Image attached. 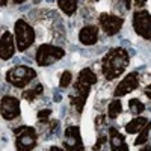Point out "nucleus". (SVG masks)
Wrapping results in <instances>:
<instances>
[{"instance_id":"obj_11","label":"nucleus","mask_w":151,"mask_h":151,"mask_svg":"<svg viewBox=\"0 0 151 151\" xmlns=\"http://www.w3.org/2000/svg\"><path fill=\"white\" fill-rule=\"evenodd\" d=\"M18 115H20V101L11 95H5L2 98V116L5 119H14Z\"/></svg>"},{"instance_id":"obj_25","label":"nucleus","mask_w":151,"mask_h":151,"mask_svg":"<svg viewBox=\"0 0 151 151\" xmlns=\"http://www.w3.org/2000/svg\"><path fill=\"white\" fill-rule=\"evenodd\" d=\"M145 94L148 95V98L151 100V85H148L147 88H145Z\"/></svg>"},{"instance_id":"obj_3","label":"nucleus","mask_w":151,"mask_h":151,"mask_svg":"<svg viewBox=\"0 0 151 151\" xmlns=\"http://www.w3.org/2000/svg\"><path fill=\"white\" fill-rule=\"evenodd\" d=\"M65 56V50L56 47V45H50V44H42L40 45V48L36 50L35 55V62L40 67H48L58 62L59 59H62Z\"/></svg>"},{"instance_id":"obj_1","label":"nucleus","mask_w":151,"mask_h":151,"mask_svg":"<svg viewBox=\"0 0 151 151\" xmlns=\"http://www.w3.org/2000/svg\"><path fill=\"white\" fill-rule=\"evenodd\" d=\"M94 83H97L95 73H92L91 68H83L79 73V77H77V80H76V83L73 86L74 91L70 95L71 104L76 107V110H77L79 113L83 110L86 98H88V95H89V91H91Z\"/></svg>"},{"instance_id":"obj_14","label":"nucleus","mask_w":151,"mask_h":151,"mask_svg":"<svg viewBox=\"0 0 151 151\" xmlns=\"http://www.w3.org/2000/svg\"><path fill=\"white\" fill-rule=\"evenodd\" d=\"M15 53V44H14V38L9 32H5L2 36V48H0V56L3 60H8L12 58Z\"/></svg>"},{"instance_id":"obj_29","label":"nucleus","mask_w":151,"mask_h":151,"mask_svg":"<svg viewBox=\"0 0 151 151\" xmlns=\"http://www.w3.org/2000/svg\"><path fill=\"white\" fill-rule=\"evenodd\" d=\"M14 3H23V2H26V0H12Z\"/></svg>"},{"instance_id":"obj_6","label":"nucleus","mask_w":151,"mask_h":151,"mask_svg":"<svg viewBox=\"0 0 151 151\" xmlns=\"http://www.w3.org/2000/svg\"><path fill=\"white\" fill-rule=\"evenodd\" d=\"M17 141H15V147L17 151H32L36 145V132L32 127H26L23 125L20 129L14 130Z\"/></svg>"},{"instance_id":"obj_30","label":"nucleus","mask_w":151,"mask_h":151,"mask_svg":"<svg viewBox=\"0 0 151 151\" xmlns=\"http://www.w3.org/2000/svg\"><path fill=\"white\" fill-rule=\"evenodd\" d=\"M6 2H8V0H3V2H2V3H3V5H6Z\"/></svg>"},{"instance_id":"obj_22","label":"nucleus","mask_w":151,"mask_h":151,"mask_svg":"<svg viewBox=\"0 0 151 151\" xmlns=\"http://www.w3.org/2000/svg\"><path fill=\"white\" fill-rule=\"evenodd\" d=\"M50 113H52V110L50 109H44V110H40L36 113V116H38V119H40L41 122H47L48 121V116H50Z\"/></svg>"},{"instance_id":"obj_23","label":"nucleus","mask_w":151,"mask_h":151,"mask_svg":"<svg viewBox=\"0 0 151 151\" xmlns=\"http://www.w3.org/2000/svg\"><path fill=\"white\" fill-rule=\"evenodd\" d=\"M104 142H106V137H104V136H103V137H100V139H98V142H97V144H95V147H94V150L97 151L100 147H101V144H104Z\"/></svg>"},{"instance_id":"obj_10","label":"nucleus","mask_w":151,"mask_h":151,"mask_svg":"<svg viewBox=\"0 0 151 151\" xmlns=\"http://www.w3.org/2000/svg\"><path fill=\"white\" fill-rule=\"evenodd\" d=\"M139 86V77H137V73H130L121 80V83L116 86L115 92H113V97H122L125 94H129L132 91H134L136 88Z\"/></svg>"},{"instance_id":"obj_27","label":"nucleus","mask_w":151,"mask_h":151,"mask_svg":"<svg viewBox=\"0 0 151 151\" xmlns=\"http://www.w3.org/2000/svg\"><path fill=\"white\" fill-rule=\"evenodd\" d=\"M50 151H64V150L59 148V147H52V148H50Z\"/></svg>"},{"instance_id":"obj_20","label":"nucleus","mask_w":151,"mask_h":151,"mask_svg":"<svg viewBox=\"0 0 151 151\" xmlns=\"http://www.w3.org/2000/svg\"><path fill=\"white\" fill-rule=\"evenodd\" d=\"M151 130V122H148V125H147V127L139 133V137H137V139L134 141V145H141V144H145L147 141H148V132Z\"/></svg>"},{"instance_id":"obj_24","label":"nucleus","mask_w":151,"mask_h":151,"mask_svg":"<svg viewBox=\"0 0 151 151\" xmlns=\"http://www.w3.org/2000/svg\"><path fill=\"white\" fill-rule=\"evenodd\" d=\"M132 2H133V5H134L136 8H141V6H144V5H145L147 0H132Z\"/></svg>"},{"instance_id":"obj_9","label":"nucleus","mask_w":151,"mask_h":151,"mask_svg":"<svg viewBox=\"0 0 151 151\" xmlns=\"http://www.w3.org/2000/svg\"><path fill=\"white\" fill-rule=\"evenodd\" d=\"M98 23L100 26H101V29L107 33V35H115L121 30L122 27V23L124 20L121 17H116V15H112V14H101L98 17Z\"/></svg>"},{"instance_id":"obj_5","label":"nucleus","mask_w":151,"mask_h":151,"mask_svg":"<svg viewBox=\"0 0 151 151\" xmlns=\"http://www.w3.org/2000/svg\"><path fill=\"white\" fill-rule=\"evenodd\" d=\"M36 77V73L33 68L30 67H24V65H17L14 68H11L6 73V80L14 85L17 88H23L26 86L29 82H32Z\"/></svg>"},{"instance_id":"obj_26","label":"nucleus","mask_w":151,"mask_h":151,"mask_svg":"<svg viewBox=\"0 0 151 151\" xmlns=\"http://www.w3.org/2000/svg\"><path fill=\"white\" fill-rule=\"evenodd\" d=\"M60 100H62V95H59L58 92H55V101H56V103H59Z\"/></svg>"},{"instance_id":"obj_18","label":"nucleus","mask_w":151,"mask_h":151,"mask_svg":"<svg viewBox=\"0 0 151 151\" xmlns=\"http://www.w3.org/2000/svg\"><path fill=\"white\" fill-rule=\"evenodd\" d=\"M42 91H44L42 85H41V83H38L36 86H33V88H32V89L24 91L21 97H23L24 100H33V98H36L38 95H41V94H42Z\"/></svg>"},{"instance_id":"obj_13","label":"nucleus","mask_w":151,"mask_h":151,"mask_svg":"<svg viewBox=\"0 0 151 151\" xmlns=\"http://www.w3.org/2000/svg\"><path fill=\"white\" fill-rule=\"evenodd\" d=\"M109 139H110V150L112 151H129V145L125 142L124 136H121V133L110 127L109 129Z\"/></svg>"},{"instance_id":"obj_19","label":"nucleus","mask_w":151,"mask_h":151,"mask_svg":"<svg viewBox=\"0 0 151 151\" xmlns=\"http://www.w3.org/2000/svg\"><path fill=\"white\" fill-rule=\"evenodd\" d=\"M129 106H130V110L133 115H139V113H142L145 110V104L142 101H139L137 98H133L129 101Z\"/></svg>"},{"instance_id":"obj_2","label":"nucleus","mask_w":151,"mask_h":151,"mask_svg":"<svg viewBox=\"0 0 151 151\" xmlns=\"http://www.w3.org/2000/svg\"><path fill=\"white\" fill-rule=\"evenodd\" d=\"M130 62V56L124 48H112L110 52L103 58L101 70L107 80H113L127 68Z\"/></svg>"},{"instance_id":"obj_21","label":"nucleus","mask_w":151,"mask_h":151,"mask_svg":"<svg viewBox=\"0 0 151 151\" xmlns=\"http://www.w3.org/2000/svg\"><path fill=\"white\" fill-rule=\"evenodd\" d=\"M71 80H73V74L70 71H64V73L60 74V79H59L60 88H68L71 85Z\"/></svg>"},{"instance_id":"obj_7","label":"nucleus","mask_w":151,"mask_h":151,"mask_svg":"<svg viewBox=\"0 0 151 151\" xmlns=\"http://www.w3.org/2000/svg\"><path fill=\"white\" fill-rule=\"evenodd\" d=\"M132 21L133 29L137 35L145 40H151V14L148 11H136Z\"/></svg>"},{"instance_id":"obj_12","label":"nucleus","mask_w":151,"mask_h":151,"mask_svg":"<svg viewBox=\"0 0 151 151\" xmlns=\"http://www.w3.org/2000/svg\"><path fill=\"white\" fill-rule=\"evenodd\" d=\"M79 40L85 45L95 44L97 40H98V27L94 26V24H88V26L82 27V30L79 33Z\"/></svg>"},{"instance_id":"obj_8","label":"nucleus","mask_w":151,"mask_h":151,"mask_svg":"<svg viewBox=\"0 0 151 151\" xmlns=\"http://www.w3.org/2000/svg\"><path fill=\"white\" fill-rule=\"evenodd\" d=\"M64 147L67 151H83V144L80 137V129L73 125L65 130L64 134Z\"/></svg>"},{"instance_id":"obj_28","label":"nucleus","mask_w":151,"mask_h":151,"mask_svg":"<svg viewBox=\"0 0 151 151\" xmlns=\"http://www.w3.org/2000/svg\"><path fill=\"white\" fill-rule=\"evenodd\" d=\"M141 151H151V145H145Z\"/></svg>"},{"instance_id":"obj_15","label":"nucleus","mask_w":151,"mask_h":151,"mask_svg":"<svg viewBox=\"0 0 151 151\" xmlns=\"http://www.w3.org/2000/svg\"><path fill=\"white\" fill-rule=\"evenodd\" d=\"M150 119H147L145 116H139V118H134L132 119L130 122H127V125H125V132H127L129 134H133V133H141L147 125H148Z\"/></svg>"},{"instance_id":"obj_4","label":"nucleus","mask_w":151,"mask_h":151,"mask_svg":"<svg viewBox=\"0 0 151 151\" xmlns=\"http://www.w3.org/2000/svg\"><path fill=\"white\" fill-rule=\"evenodd\" d=\"M14 33H15L17 48L20 52L27 50L35 42V30L24 20H17L15 26H14Z\"/></svg>"},{"instance_id":"obj_17","label":"nucleus","mask_w":151,"mask_h":151,"mask_svg":"<svg viewBox=\"0 0 151 151\" xmlns=\"http://www.w3.org/2000/svg\"><path fill=\"white\" fill-rule=\"evenodd\" d=\"M121 112H122V103L116 98V100H113V101L109 104V107H107V116L110 119H115Z\"/></svg>"},{"instance_id":"obj_16","label":"nucleus","mask_w":151,"mask_h":151,"mask_svg":"<svg viewBox=\"0 0 151 151\" xmlns=\"http://www.w3.org/2000/svg\"><path fill=\"white\" fill-rule=\"evenodd\" d=\"M58 5L67 15H73L77 11V0H58Z\"/></svg>"}]
</instances>
